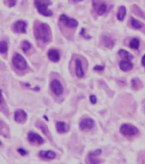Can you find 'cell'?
Returning a JSON list of instances; mask_svg holds the SVG:
<instances>
[{"label": "cell", "mask_w": 145, "mask_h": 164, "mask_svg": "<svg viewBox=\"0 0 145 164\" xmlns=\"http://www.w3.org/2000/svg\"><path fill=\"white\" fill-rule=\"evenodd\" d=\"M1 144H2V143H1V141H0V145H1Z\"/></svg>", "instance_id": "35"}, {"label": "cell", "mask_w": 145, "mask_h": 164, "mask_svg": "<svg viewBox=\"0 0 145 164\" xmlns=\"http://www.w3.org/2000/svg\"><path fill=\"white\" fill-rule=\"evenodd\" d=\"M27 139L28 141L31 144H34V145H43L44 143V139H43L39 134L33 133V132H30L28 135H27Z\"/></svg>", "instance_id": "9"}, {"label": "cell", "mask_w": 145, "mask_h": 164, "mask_svg": "<svg viewBox=\"0 0 145 164\" xmlns=\"http://www.w3.org/2000/svg\"><path fill=\"white\" fill-rule=\"evenodd\" d=\"M132 88L134 90H137L138 89L141 88V82L139 79L134 78L132 80Z\"/></svg>", "instance_id": "25"}, {"label": "cell", "mask_w": 145, "mask_h": 164, "mask_svg": "<svg viewBox=\"0 0 145 164\" xmlns=\"http://www.w3.org/2000/svg\"><path fill=\"white\" fill-rule=\"evenodd\" d=\"M129 46L132 49H137L139 46H140V43H139V40L137 38H132L130 42Z\"/></svg>", "instance_id": "24"}, {"label": "cell", "mask_w": 145, "mask_h": 164, "mask_svg": "<svg viewBox=\"0 0 145 164\" xmlns=\"http://www.w3.org/2000/svg\"><path fill=\"white\" fill-rule=\"evenodd\" d=\"M17 151L21 156H26V155H27V151H26V150H24L23 148H19V149H18V150H17Z\"/></svg>", "instance_id": "29"}, {"label": "cell", "mask_w": 145, "mask_h": 164, "mask_svg": "<svg viewBox=\"0 0 145 164\" xmlns=\"http://www.w3.org/2000/svg\"><path fill=\"white\" fill-rule=\"evenodd\" d=\"M38 155L43 159L48 160L54 159L56 157V153L53 151H41L38 153Z\"/></svg>", "instance_id": "16"}, {"label": "cell", "mask_w": 145, "mask_h": 164, "mask_svg": "<svg viewBox=\"0 0 145 164\" xmlns=\"http://www.w3.org/2000/svg\"><path fill=\"white\" fill-rule=\"evenodd\" d=\"M93 5L95 10L97 11V13L99 15H102L104 14L106 12L107 10V5L104 2H101V3H98V1L96 0H93Z\"/></svg>", "instance_id": "12"}, {"label": "cell", "mask_w": 145, "mask_h": 164, "mask_svg": "<svg viewBox=\"0 0 145 164\" xmlns=\"http://www.w3.org/2000/svg\"><path fill=\"white\" fill-rule=\"evenodd\" d=\"M37 126H38V129H40L42 130V132H43V134L48 137L49 139H51V134H50L49 131H48V129L47 125H46L44 122H43L41 121L37 122Z\"/></svg>", "instance_id": "19"}, {"label": "cell", "mask_w": 145, "mask_h": 164, "mask_svg": "<svg viewBox=\"0 0 145 164\" xmlns=\"http://www.w3.org/2000/svg\"><path fill=\"white\" fill-rule=\"evenodd\" d=\"M90 101H91V103L92 104H96L97 102V98H96V96L95 95H90Z\"/></svg>", "instance_id": "30"}, {"label": "cell", "mask_w": 145, "mask_h": 164, "mask_svg": "<svg viewBox=\"0 0 145 164\" xmlns=\"http://www.w3.org/2000/svg\"><path fill=\"white\" fill-rule=\"evenodd\" d=\"M96 72H102L103 70L104 69V65H95L94 68Z\"/></svg>", "instance_id": "28"}, {"label": "cell", "mask_w": 145, "mask_h": 164, "mask_svg": "<svg viewBox=\"0 0 145 164\" xmlns=\"http://www.w3.org/2000/svg\"><path fill=\"white\" fill-rule=\"evenodd\" d=\"M8 43L6 41H0V53L1 54H6L8 51Z\"/></svg>", "instance_id": "23"}, {"label": "cell", "mask_w": 145, "mask_h": 164, "mask_svg": "<svg viewBox=\"0 0 145 164\" xmlns=\"http://www.w3.org/2000/svg\"><path fill=\"white\" fill-rule=\"evenodd\" d=\"M101 154V150L98 149L96 151L91 152L87 156V162L88 164H99L101 162V160L98 158V156Z\"/></svg>", "instance_id": "11"}, {"label": "cell", "mask_w": 145, "mask_h": 164, "mask_svg": "<svg viewBox=\"0 0 145 164\" xmlns=\"http://www.w3.org/2000/svg\"><path fill=\"white\" fill-rule=\"evenodd\" d=\"M75 70H76V75H77V78H81L84 77V71L82 68V64H81V61L79 59H77L75 61Z\"/></svg>", "instance_id": "14"}, {"label": "cell", "mask_w": 145, "mask_h": 164, "mask_svg": "<svg viewBox=\"0 0 145 164\" xmlns=\"http://www.w3.org/2000/svg\"><path fill=\"white\" fill-rule=\"evenodd\" d=\"M50 89L56 96H60L64 93V87L61 84V82L57 79H54L50 83Z\"/></svg>", "instance_id": "5"}, {"label": "cell", "mask_w": 145, "mask_h": 164, "mask_svg": "<svg viewBox=\"0 0 145 164\" xmlns=\"http://www.w3.org/2000/svg\"><path fill=\"white\" fill-rule=\"evenodd\" d=\"M36 38L42 41L43 43H48L52 40V33L49 26L46 23H39L34 30Z\"/></svg>", "instance_id": "1"}, {"label": "cell", "mask_w": 145, "mask_h": 164, "mask_svg": "<svg viewBox=\"0 0 145 164\" xmlns=\"http://www.w3.org/2000/svg\"><path fill=\"white\" fill-rule=\"evenodd\" d=\"M118 54H119V55L122 59L124 60H128V61H130V60H132L133 59V55H132V54H130L129 52L127 51V50H125V49H120L119 52H118Z\"/></svg>", "instance_id": "22"}, {"label": "cell", "mask_w": 145, "mask_h": 164, "mask_svg": "<svg viewBox=\"0 0 145 164\" xmlns=\"http://www.w3.org/2000/svg\"><path fill=\"white\" fill-rule=\"evenodd\" d=\"M15 120L18 123L23 124L27 120V114H26V112L24 110H21V109L17 110L15 112Z\"/></svg>", "instance_id": "10"}, {"label": "cell", "mask_w": 145, "mask_h": 164, "mask_svg": "<svg viewBox=\"0 0 145 164\" xmlns=\"http://www.w3.org/2000/svg\"><path fill=\"white\" fill-rule=\"evenodd\" d=\"M48 57L53 62H58L60 60V53L55 49H51L48 50Z\"/></svg>", "instance_id": "13"}, {"label": "cell", "mask_w": 145, "mask_h": 164, "mask_svg": "<svg viewBox=\"0 0 145 164\" xmlns=\"http://www.w3.org/2000/svg\"><path fill=\"white\" fill-rule=\"evenodd\" d=\"M101 43L104 47L108 48V49H111V48L114 47V45H115V40L110 36L104 35V36H103L102 38H101Z\"/></svg>", "instance_id": "15"}, {"label": "cell", "mask_w": 145, "mask_h": 164, "mask_svg": "<svg viewBox=\"0 0 145 164\" xmlns=\"http://www.w3.org/2000/svg\"><path fill=\"white\" fill-rule=\"evenodd\" d=\"M75 3H79V2H81V1H83V0H73Z\"/></svg>", "instance_id": "33"}, {"label": "cell", "mask_w": 145, "mask_h": 164, "mask_svg": "<svg viewBox=\"0 0 145 164\" xmlns=\"http://www.w3.org/2000/svg\"><path fill=\"white\" fill-rule=\"evenodd\" d=\"M5 2V5H7L9 8H12L15 5H16L17 3V0H4Z\"/></svg>", "instance_id": "27"}, {"label": "cell", "mask_w": 145, "mask_h": 164, "mask_svg": "<svg viewBox=\"0 0 145 164\" xmlns=\"http://www.w3.org/2000/svg\"><path fill=\"white\" fill-rule=\"evenodd\" d=\"M26 27H27V23L25 21L20 20L14 23L12 29L16 33H26Z\"/></svg>", "instance_id": "7"}, {"label": "cell", "mask_w": 145, "mask_h": 164, "mask_svg": "<svg viewBox=\"0 0 145 164\" xmlns=\"http://www.w3.org/2000/svg\"><path fill=\"white\" fill-rule=\"evenodd\" d=\"M130 24H131L132 28H134L136 30L141 29V28H143L144 26V25L142 22H139L138 20H136L135 18L133 17H131V19H130Z\"/></svg>", "instance_id": "20"}, {"label": "cell", "mask_w": 145, "mask_h": 164, "mask_svg": "<svg viewBox=\"0 0 145 164\" xmlns=\"http://www.w3.org/2000/svg\"><path fill=\"white\" fill-rule=\"evenodd\" d=\"M34 5L38 13L43 16L49 17L53 15V11L48 9V6L52 5L51 0H34Z\"/></svg>", "instance_id": "2"}, {"label": "cell", "mask_w": 145, "mask_h": 164, "mask_svg": "<svg viewBox=\"0 0 145 164\" xmlns=\"http://www.w3.org/2000/svg\"><path fill=\"white\" fill-rule=\"evenodd\" d=\"M60 22H62L64 26L69 28H75L78 26V22L73 18L68 17L66 15H61L60 17Z\"/></svg>", "instance_id": "6"}, {"label": "cell", "mask_w": 145, "mask_h": 164, "mask_svg": "<svg viewBox=\"0 0 145 164\" xmlns=\"http://www.w3.org/2000/svg\"><path fill=\"white\" fill-rule=\"evenodd\" d=\"M144 111H145V102H144Z\"/></svg>", "instance_id": "34"}, {"label": "cell", "mask_w": 145, "mask_h": 164, "mask_svg": "<svg viewBox=\"0 0 145 164\" xmlns=\"http://www.w3.org/2000/svg\"><path fill=\"white\" fill-rule=\"evenodd\" d=\"M120 68L122 70L123 72H129L130 70L132 69L133 67V64L130 61L128 60H123L120 62Z\"/></svg>", "instance_id": "17"}, {"label": "cell", "mask_w": 145, "mask_h": 164, "mask_svg": "<svg viewBox=\"0 0 145 164\" xmlns=\"http://www.w3.org/2000/svg\"><path fill=\"white\" fill-rule=\"evenodd\" d=\"M21 49L23 50L24 52H27L29 49H30L31 48V43L29 42V41H26V40H25V41H23L21 43Z\"/></svg>", "instance_id": "26"}, {"label": "cell", "mask_w": 145, "mask_h": 164, "mask_svg": "<svg viewBox=\"0 0 145 164\" xmlns=\"http://www.w3.org/2000/svg\"><path fill=\"white\" fill-rule=\"evenodd\" d=\"M56 129L58 131V133L64 134V133L68 132L69 126L64 122H56Z\"/></svg>", "instance_id": "18"}, {"label": "cell", "mask_w": 145, "mask_h": 164, "mask_svg": "<svg viewBox=\"0 0 145 164\" xmlns=\"http://www.w3.org/2000/svg\"><path fill=\"white\" fill-rule=\"evenodd\" d=\"M12 62H13L15 67L18 70H25L28 66L26 59L19 53H15L14 55L13 58H12Z\"/></svg>", "instance_id": "4"}, {"label": "cell", "mask_w": 145, "mask_h": 164, "mask_svg": "<svg viewBox=\"0 0 145 164\" xmlns=\"http://www.w3.org/2000/svg\"><path fill=\"white\" fill-rule=\"evenodd\" d=\"M120 132L126 137H132V136H135L136 134H137L138 129L134 125L129 124V123H125V124H122L121 127L120 128Z\"/></svg>", "instance_id": "3"}, {"label": "cell", "mask_w": 145, "mask_h": 164, "mask_svg": "<svg viewBox=\"0 0 145 164\" xmlns=\"http://www.w3.org/2000/svg\"><path fill=\"white\" fill-rule=\"evenodd\" d=\"M126 15H127V9L125 6H120L118 9V12H117V15H116V17L119 20L120 22H122L125 17H126Z\"/></svg>", "instance_id": "21"}, {"label": "cell", "mask_w": 145, "mask_h": 164, "mask_svg": "<svg viewBox=\"0 0 145 164\" xmlns=\"http://www.w3.org/2000/svg\"><path fill=\"white\" fill-rule=\"evenodd\" d=\"M142 65L145 66V55L143 56V58H142Z\"/></svg>", "instance_id": "32"}, {"label": "cell", "mask_w": 145, "mask_h": 164, "mask_svg": "<svg viewBox=\"0 0 145 164\" xmlns=\"http://www.w3.org/2000/svg\"><path fill=\"white\" fill-rule=\"evenodd\" d=\"M95 125L94 119L92 118H84L79 123V128L82 131H88L91 130Z\"/></svg>", "instance_id": "8"}, {"label": "cell", "mask_w": 145, "mask_h": 164, "mask_svg": "<svg viewBox=\"0 0 145 164\" xmlns=\"http://www.w3.org/2000/svg\"><path fill=\"white\" fill-rule=\"evenodd\" d=\"M4 103H5V99L3 97V93L2 90H0V105H4Z\"/></svg>", "instance_id": "31"}]
</instances>
